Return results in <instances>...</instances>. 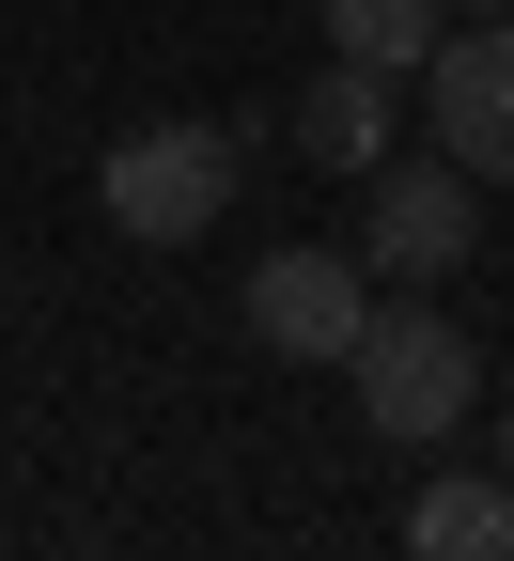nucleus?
<instances>
[{
    "mask_svg": "<svg viewBox=\"0 0 514 561\" xmlns=\"http://www.w3.org/2000/svg\"><path fill=\"white\" fill-rule=\"evenodd\" d=\"M343 390H358V421H375L390 453H436V437L483 405V343L436 312V297H375V328H358Z\"/></svg>",
    "mask_w": 514,
    "mask_h": 561,
    "instance_id": "obj_1",
    "label": "nucleus"
},
{
    "mask_svg": "<svg viewBox=\"0 0 514 561\" xmlns=\"http://www.w3.org/2000/svg\"><path fill=\"white\" fill-rule=\"evenodd\" d=\"M235 125H125L110 157H94V203H110V234H140V250H187V234H218L235 219Z\"/></svg>",
    "mask_w": 514,
    "mask_h": 561,
    "instance_id": "obj_2",
    "label": "nucleus"
},
{
    "mask_svg": "<svg viewBox=\"0 0 514 561\" xmlns=\"http://www.w3.org/2000/svg\"><path fill=\"white\" fill-rule=\"evenodd\" d=\"M483 250V172L453 157H375V203H358V265L390 280V297H436Z\"/></svg>",
    "mask_w": 514,
    "mask_h": 561,
    "instance_id": "obj_3",
    "label": "nucleus"
},
{
    "mask_svg": "<svg viewBox=\"0 0 514 561\" xmlns=\"http://www.w3.org/2000/svg\"><path fill=\"white\" fill-rule=\"evenodd\" d=\"M421 125H436V157L514 187V16H453L421 62Z\"/></svg>",
    "mask_w": 514,
    "mask_h": 561,
    "instance_id": "obj_4",
    "label": "nucleus"
},
{
    "mask_svg": "<svg viewBox=\"0 0 514 561\" xmlns=\"http://www.w3.org/2000/svg\"><path fill=\"white\" fill-rule=\"evenodd\" d=\"M375 297H390V280L358 250H265L250 265V343H265V359H358Z\"/></svg>",
    "mask_w": 514,
    "mask_h": 561,
    "instance_id": "obj_5",
    "label": "nucleus"
},
{
    "mask_svg": "<svg viewBox=\"0 0 514 561\" xmlns=\"http://www.w3.org/2000/svg\"><path fill=\"white\" fill-rule=\"evenodd\" d=\"M390 125H406V79H390V62H343L328 47V79H297V157H328V172H375Z\"/></svg>",
    "mask_w": 514,
    "mask_h": 561,
    "instance_id": "obj_6",
    "label": "nucleus"
},
{
    "mask_svg": "<svg viewBox=\"0 0 514 561\" xmlns=\"http://www.w3.org/2000/svg\"><path fill=\"white\" fill-rule=\"evenodd\" d=\"M406 546L421 561H514V468L499 483H421V500H406Z\"/></svg>",
    "mask_w": 514,
    "mask_h": 561,
    "instance_id": "obj_7",
    "label": "nucleus"
},
{
    "mask_svg": "<svg viewBox=\"0 0 514 561\" xmlns=\"http://www.w3.org/2000/svg\"><path fill=\"white\" fill-rule=\"evenodd\" d=\"M312 16H328L343 62H390V79H421L436 32H453V0H312Z\"/></svg>",
    "mask_w": 514,
    "mask_h": 561,
    "instance_id": "obj_8",
    "label": "nucleus"
},
{
    "mask_svg": "<svg viewBox=\"0 0 514 561\" xmlns=\"http://www.w3.org/2000/svg\"><path fill=\"white\" fill-rule=\"evenodd\" d=\"M453 16H514V0H453Z\"/></svg>",
    "mask_w": 514,
    "mask_h": 561,
    "instance_id": "obj_9",
    "label": "nucleus"
},
{
    "mask_svg": "<svg viewBox=\"0 0 514 561\" xmlns=\"http://www.w3.org/2000/svg\"><path fill=\"white\" fill-rule=\"evenodd\" d=\"M499 468H514V405H499Z\"/></svg>",
    "mask_w": 514,
    "mask_h": 561,
    "instance_id": "obj_10",
    "label": "nucleus"
}]
</instances>
